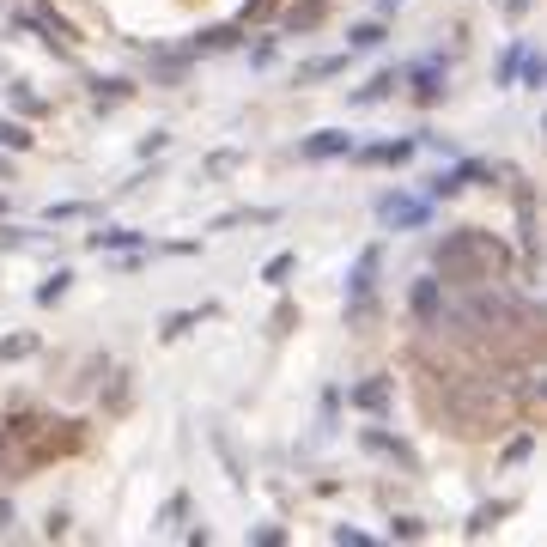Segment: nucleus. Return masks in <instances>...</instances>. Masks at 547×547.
<instances>
[{
	"label": "nucleus",
	"instance_id": "nucleus-1",
	"mask_svg": "<svg viewBox=\"0 0 547 547\" xmlns=\"http://www.w3.org/2000/svg\"><path fill=\"white\" fill-rule=\"evenodd\" d=\"M432 262H438V274L456 280V286H499V280L511 274V250L493 238V231H481V225L450 231Z\"/></svg>",
	"mask_w": 547,
	"mask_h": 547
},
{
	"label": "nucleus",
	"instance_id": "nucleus-2",
	"mask_svg": "<svg viewBox=\"0 0 547 547\" xmlns=\"http://www.w3.org/2000/svg\"><path fill=\"white\" fill-rule=\"evenodd\" d=\"M86 444L80 420H43V414H19L0 426V450H7V468H43L55 456H73Z\"/></svg>",
	"mask_w": 547,
	"mask_h": 547
},
{
	"label": "nucleus",
	"instance_id": "nucleus-3",
	"mask_svg": "<svg viewBox=\"0 0 547 547\" xmlns=\"http://www.w3.org/2000/svg\"><path fill=\"white\" fill-rule=\"evenodd\" d=\"M505 414V377H456L444 389V420L456 438H487Z\"/></svg>",
	"mask_w": 547,
	"mask_h": 547
},
{
	"label": "nucleus",
	"instance_id": "nucleus-4",
	"mask_svg": "<svg viewBox=\"0 0 547 547\" xmlns=\"http://www.w3.org/2000/svg\"><path fill=\"white\" fill-rule=\"evenodd\" d=\"M335 152H347V134H335V128L304 140V159H335Z\"/></svg>",
	"mask_w": 547,
	"mask_h": 547
},
{
	"label": "nucleus",
	"instance_id": "nucleus-5",
	"mask_svg": "<svg viewBox=\"0 0 547 547\" xmlns=\"http://www.w3.org/2000/svg\"><path fill=\"white\" fill-rule=\"evenodd\" d=\"M383 219H389V225H420V219H426V207H420V201H396V195H389V201H383Z\"/></svg>",
	"mask_w": 547,
	"mask_h": 547
},
{
	"label": "nucleus",
	"instance_id": "nucleus-6",
	"mask_svg": "<svg viewBox=\"0 0 547 547\" xmlns=\"http://www.w3.org/2000/svg\"><path fill=\"white\" fill-rule=\"evenodd\" d=\"M414 80H420V86H414V98H420V104H438V98H444V73H438V67H420Z\"/></svg>",
	"mask_w": 547,
	"mask_h": 547
},
{
	"label": "nucleus",
	"instance_id": "nucleus-7",
	"mask_svg": "<svg viewBox=\"0 0 547 547\" xmlns=\"http://www.w3.org/2000/svg\"><path fill=\"white\" fill-rule=\"evenodd\" d=\"M317 19H323V0H292V13H286V25H292V31H310Z\"/></svg>",
	"mask_w": 547,
	"mask_h": 547
},
{
	"label": "nucleus",
	"instance_id": "nucleus-8",
	"mask_svg": "<svg viewBox=\"0 0 547 547\" xmlns=\"http://www.w3.org/2000/svg\"><path fill=\"white\" fill-rule=\"evenodd\" d=\"M371 274H377V250H365V256H359V274H353V298H359V310H365V298H371Z\"/></svg>",
	"mask_w": 547,
	"mask_h": 547
},
{
	"label": "nucleus",
	"instance_id": "nucleus-9",
	"mask_svg": "<svg viewBox=\"0 0 547 547\" xmlns=\"http://www.w3.org/2000/svg\"><path fill=\"white\" fill-rule=\"evenodd\" d=\"M408 152H414V140H389V146H371L365 159H371V165H402Z\"/></svg>",
	"mask_w": 547,
	"mask_h": 547
},
{
	"label": "nucleus",
	"instance_id": "nucleus-10",
	"mask_svg": "<svg viewBox=\"0 0 547 547\" xmlns=\"http://www.w3.org/2000/svg\"><path fill=\"white\" fill-rule=\"evenodd\" d=\"M414 317H426V323L438 317V280H420L414 286Z\"/></svg>",
	"mask_w": 547,
	"mask_h": 547
},
{
	"label": "nucleus",
	"instance_id": "nucleus-11",
	"mask_svg": "<svg viewBox=\"0 0 547 547\" xmlns=\"http://www.w3.org/2000/svg\"><path fill=\"white\" fill-rule=\"evenodd\" d=\"M389 92H396V73H377V80H371L353 104H377V98H389Z\"/></svg>",
	"mask_w": 547,
	"mask_h": 547
},
{
	"label": "nucleus",
	"instance_id": "nucleus-12",
	"mask_svg": "<svg viewBox=\"0 0 547 547\" xmlns=\"http://www.w3.org/2000/svg\"><path fill=\"white\" fill-rule=\"evenodd\" d=\"M353 402H359V408H383V402H389V383H383V377H377V383H365Z\"/></svg>",
	"mask_w": 547,
	"mask_h": 547
},
{
	"label": "nucleus",
	"instance_id": "nucleus-13",
	"mask_svg": "<svg viewBox=\"0 0 547 547\" xmlns=\"http://www.w3.org/2000/svg\"><path fill=\"white\" fill-rule=\"evenodd\" d=\"M505 511H511V505H487V511H475V523H468V535H487V529H493Z\"/></svg>",
	"mask_w": 547,
	"mask_h": 547
},
{
	"label": "nucleus",
	"instance_id": "nucleus-14",
	"mask_svg": "<svg viewBox=\"0 0 547 547\" xmlns=\"http://www.w3.org/2000/svg\"><path fill=\"white\" fill-rule=\"evenodd\" d=\"M377 43H383V25H359L353 31V49H377Z\"/></svg>",
	"mask_w": 547,
	"mask_h": 547
},
{
	"label": "nucleus",
	"instance_id": "nucleus-15",
	"mask_svg": "<svg viewBox=\"0 0 547 547\" xmlns=\"http://www.w3.org/2000/svg\"><path fill=\"white\" fill-rule=\"evenodd\" d=\"M31 353V335H13V341H0V359H25Z\"/></svg>",
	"mask_w": 547,
	"mask_h": 547
},
{
	"label": "nucleus",
	"instance_id": "nucleus-16",
	"mask_svg": "<svg viewBox=\"0 0 547 547\" xmlns=\"http://www.w3.org/2000/svg\"><path fill=\"white\" fill-rule=\"evenodd\" d=\"M67 280H73V274H55V280H49V286H37V298H43V304H55V298H61V292H67Z\"/></svg>",
	"mask_w": 547,
	"mask_h": 547
},
{
	"label": "nucleus",
	"instance_id": "nucleus-17",
	"mask_svg": "<svg viewBox=\"0 0 547 547\" xmlns=\"http://www.w3.org/2000/svg\"><path fill=\"white\" fill-rule=\"evenodd\" d=\"M280 7V0H250V7H244V25H256V19H268Z\"/></svg>",
	"mask_w": 547,
	"mask_h": 547
},
{
	"label": "nucleus",
	"instance_id": "nucleus-18",
	"mask_svg": "<svg viewBox=\"0 0 547 547\" xmlns=\"http://www.w3.org/2000/svg\"><path fill=\"white\" fill-rule=\"evenodd\" d=\"M0 140H7V146H31V134L19 122H0Z\"/></svg>",
	"mask_w": 547,
	"mask_h": 547
}]
</instances>
